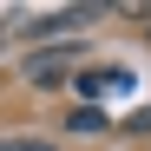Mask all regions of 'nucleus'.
I'll return each mask as SVG.
<instances>
[{"label": "nucleus", "instance_id": "1", "mask_svg": "<svg viewBox=\"0 0 151 151\" xmlns=\"http://www.w3.org/2000/svg\"><path fill=\"white\" fill-rule=\"evenodd\" d=\"M72 66H79V46H46V53L27 59V79H33V86H59Z\"/></svg>", "mask_w": 151, "mask_h": 151}, {"label": "nucleus", "instance_id": "2", "mask_svg": "<svg viewBox=\"0 0 151 151\" xmlns=\"http://www.w3.org/2000/svg\"><path fill=\"white\" fill-rule=\"evenodd\" d=\"M125 86H132L125 66H86V72H79V92H86V99H105V92H125Z\"/></svg>", "mask_w": 151, "mask_h": 151}, {"label": "nucleus", "instance_id": "3", "mask_svg": "<svg viewBox=\"0 0 151 151\" xmlns=\"http://www.w3.org/2000/svg\"><path fill=\"white\" fill-rule=\"evenodd\" d=\"M79 20H92V7H66V13H40L33 27H20V33H33V40H46V33H66V27H79Z\"/></svg>", "mask_w": 151, "mask_h": 151}, {"label": "nucleus", "instance_id": "4", "mask_svg": "<svg viewBox=\"0 0 151 151\" xmlns=\"http://www.w3.org/2000/svg\"><path fill=\"white\" fill-rule=\"evenodd\" d=\"M66 132H105V112H99V105H79V112H72V125H66Z\"/></svg>", "mask_w": 151, "mask_h": 151}, {"label": "nucleus", "instance_id": "5", "mask_svg": "<svg viewBox=\"0 0 151 151\" xmlns=\"http://www.w3.org/2000/svg\"><path fill=\"white\" fill-rule=\"evenodd\" d=\"M125 132H151V105H138L132 118H125Z\"/></svg>", "mask_w": 151, "mask_h": 151}, {"label": "nucleus", "instance_id": "6", "mask_svg": "<svg viewBox=\"0 0 151 151\" xmlns=\"http://www.w3.org/2000/svg\"><path fill=\"white\" fill-rule=\"evenodd\" d=\"M0 151H46L40 138H0Z\"/></svg>", "mask_w": 151, "mask_h": 151}]
</instances>
